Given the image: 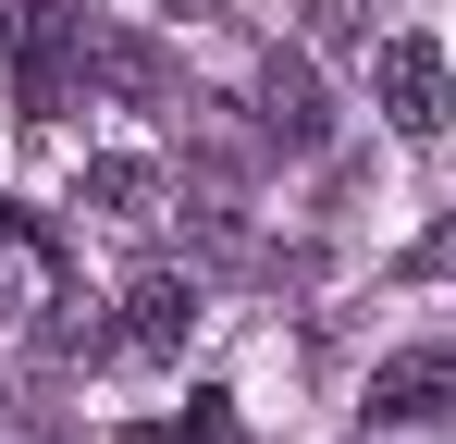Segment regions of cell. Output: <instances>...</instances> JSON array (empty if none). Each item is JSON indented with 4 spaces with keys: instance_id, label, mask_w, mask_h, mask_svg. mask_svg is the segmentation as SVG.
Segmentation results:
<instances>
[{
    "instance_id": "cell-1",
    "label": "cell",
    "mask_w": 456,
    "mask_h": 444,
    "mask_svg": "<svg viewBox=\"0 0 456 444\" xmlns=\"http://www.w3.org/2000/svg\"><path fill=\"white\" fill-rule=\"evenodd\" d=\"M75 74H86V12L75 0H12V111L50 124L75 99Z\"/></svg>"
},
{
    "instance_id": "cell-2",
    "label": "cell",
    "mask_w": 456,
    "mask_h": 444,
    "mask_svg": "<svg viewBox=\"0 0 456 444\" xmlns=\"http://www.w3.org/2000/svg\"><path fill=\"white\" fill-rule=\"evenodd\" d=\"M370 99L395 136H444V50L432 37H382L370 50Z\"/></svg>"
},
{
    "instance_id": "cell-3",
    "label": "cell",
    "mask_w": 456,
    "mask_h": 444,
    "mask_svg": "<svg viewBox=\"0 0 456 444\" xmlns=\"http://www.w3.org/2000/svg\"><path fill=\"white\" fill-rule=\"evenodd\" d=\"M370 420H382V432L456 420V346H395V358L370 370Z\"/></svg>"
},
{
    "instance_id": "cell-4",
    "label": "cell",
    "mask_w": 456,
    "mask_h": 444,
    "mask_svg": "<svg viewBox=\"0 0 456 444\" xmlns=\"http://www.w3.org/2000/svg\"><path fill=\"white\" fill-rule=\"evenodd\" d=\"M185 333H198V272L149 259V272L124 284V346H136V358H185Z\"/></svg>"
},
{
    "instance_id": "cell-5",
    "label": "cell",
    "mask_w": 456,
    "mask_h": 444,
    "mask_svg": "<svg viewBox=\"0 0 456 444\" xmlns=\"http://www.w3.org/2000/svg\"><path fill=\"white\" fill-rule=\"evenodd\" d=\"M259 136H272V148H321V136H333L308 50H272V62H259Z\"/></svg>"
},
{
    "instance_id": "cell-6",
    "label": "cell",
    "mask_w": 456,
    "mask_h": 444,
    "mask_svg": "<svg viewBox=\"0 0 456 444\" xmlns=\"http://www.w3.org/2000/svg\"><path fill=\"white\" fill-rule=\"evenodd\" d=\"M86 86H111V99H173V62H160L136 25H86Z\"/></svg>"
},
{
    "instance_id": "cell-7",
    "label": "cell",
    "mask_w": 456,
    "mask_h": 444,
    "mask_svg": "<svg viewBox=\"0 0 456 444\" xmlns=\"http://www.w3.org/2000/svg\"><path fill=\"white\" fill-rule=\"evenodd\" d=\"M149 198H160V160H136V148H99V160H86V210L149 222Z\"/></svg>"
},
{
    "instance_id": "cell-8",
    "label": "cell",
    "mask_w": 456,
    "mask_h": 444,
    "mask_svg": "<svg viewBox=\"0 0 456 444\" xmlns=\"http://www.w3.org/2000/svg\"><path fill=\"white\" fill-rule=\"evenodd\" d=\"M308 50H358V62H370L382 37H370V12H358V0H308Z\"/></svg>"
},
{
    "instance_id": "cell-9",
    "label": "cell",
    "mask_w": 456,
    "mask_h": 444,
    "mask_svg": "<svg viewBox=\"0 0 456 444\" xmlns=\"http://www.w3.org/2000/svg\"><path fill=\"white\" fill-rule=\"evenodd\" d=\"M173 444H234V407H223V395H198V407H185V432H173Z\"/></svg>"
},
{
    "instance_id": "cell-10",
    "label": "cell",
    "mask_w": 456,
    "mask_h": 444,
    "mask_svg": "<svg viewBox=\"0 0 456 444\" xmlns=\"http://www.w3.org/2000/svg\"><path fill=\"white\" fill-rule=\"evenodd\" d=\"M12 234H25V210H12V198H0V259H12Z\"/></svg>"
},
{
    "instance_id": "cell-11",
    "label": "cell",
    "mask_w": 456,
    "mask_h": 444,
    "mask_svg": "<svg viewBox=\"0 0 456 444\" xmlns=\"http://www.w3.org/2000/svg\"><path fill=\"white\" fill-rule=\"evenodd\" d=\"M0 444H12V432H0Z\"/></svg>"
}]
</instances>
